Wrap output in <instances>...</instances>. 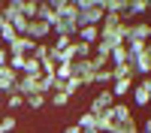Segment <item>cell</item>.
<instances>
[{
  "label": "cell",
  "mask_w": 151,
  "mask_h": 133,
  "mask_svg": "<svg viewBox=\"0 0 151 133\" xmlns=\"http://www.w3.org/2000/svg\"><path fill=\"white\" fill-rule=\"evenodd\" d=\"M52 9L58 12V21H64V24H73V27H79V6L70 3V0H52Z\"/></svg>",
  "instance_id": "cell-1"
},
{
  "label": "cell",
  "mask_w": 151,
  "mask_h": 133,
  "mask_svg": "<svg viewBox=\"0 0 151 133\" xmlns=\"http://www.w3.org/2000/svg\"><path fill=\"white\" fill-rule=\"evenodd\" d=\"M148 40H151V21L139 18L127 24V40L124 42H148Z\"/></svg>",
  "instance_id": "cell-2"
},
{
  "label": "cell",
  "mask_w": 151,
  "mask_h": 133,
  "mask_svg": "<svg viewBox=\"0 0 151 133\" xmlns=\"http://www.w3.org/2000/svg\"><path fill=\"white\" fill-rule=\"evenodd\" d=\"M115 103H118V100H115V94H112L109 88H100V91H97V97L91 100V106H88V112H91V115H100V112H109V109L115 106Z\"/></svg>",
  "instance_id": "cell-3"
},
{
  "label": "cell",
  "mask_w": 151,
  "mask_h": 133,
  "mask_svg": "<svg viewBox=\"0 0 151 133\" xmlns=\"http://www.w3.org/2000/svg\"><path fill=\"white\" fill-rule=\"evenodd\" d=\"M133 103L136 106H148L151 103V76H145V79H139V82H133Z\"/></svg>",
  "instance_id": "cell-4"
},
{
  "label": "cell",
  "mask_w": 151,
  "mask_h": 133,
  "mask_svg": "<svg viewBox=\"0 0 151 133\" xmlns=\"http://www.w3.org/2000/svg\"><path fill=\"white\" fill-rule=\"evenodd\" d=\"M24 36H27V40H33V42H45L48 36H52V27H48L45 21L33 18V21L27 24V30H24Z\"/></svg>",
  "instance_id": "cell-5"
},
{
  "label": "cell",
  "mask_w": 151,
  "mask_h": 133,
  "mask_svg": "<svg viewBox=\"0 0 151 133\" xmlns=\"http://www.w3.org/2000/svg\"><path fill=\"white\" fill-rule=\"evenodd\" d=\"M109 115H112V121H115V127H121V124H127V121H133L130 106H127V103H121V100L109 109Z\"/></svg>",
  "instance_id": "cell-6"
},
{
  "label": "cell",
  "mask_w": 151,
  "mask_h": 133,
  "mask_svg": "<svg viewBox=\"0 0 151 133\" xmlns=\"http://www.w3.org/2000/svg\"><path fill=\"white\" fill-rule=\"evenodd\" d=\"M15 82H18V76L12 73L9 67H0V94H15Z\"/></svg>",
  "instance_id": "cell-7"
},
{
  "label": "cell",
  "mask_w": 151,
  "mask_h": 133,
  "mask_svg": "<svg viewBox=\"0 0 151 133\" xmlns=\"http://www.w3.org/2000/svg\"><path fill=\"white\" fill-rule=\"evenodd\" d=\"M36 18L45 21L48 27H55V24H58V12L52 9V3H40V9H36Z\"/></svg>",
  "instance_id": "cell-8"
},
{
  "label": "cell",
  "mask_w": 151,
  "mask_h": 133,
  "mask_svg": "<svg viewBox=\"0 0 151 133\" xmlns=\"http://www.w3.org/2000/svg\"><path fill=\"white\" fill-rule=\"evenodd\" d=\"M112 94H115V100H118V97H127L130 91H133V79H115V82H112V88H109Z\"/></svg>",
  "instance_id": "cell-9"
},
{
  "label": "cell",
  "mask_w": 151,
  "mask_h": 133,
  "mask_svg": "<svg viewBox=\"0 0 151 133\" xmlns=\"http://www.w3.org/2000/svg\"><path fill=\"white\" fill-rule=\"evenodd\" d=\"M112 82H115V76H112V67L94 73V85H97V88H112Z\"/></svg>",
  "instance_id": "cell-10"
},
{
  "label": "cell",
  "mask_w": 151,
  "mask_h": 133,
  "mask_svg": "<svg viewBox=\"0 0 151 133\" xmlns=\"http://www.w3.org/2000/svg\"><path fill=\"white\" fill-rule=\"evenodd\" d=\"M76 40H82L88 45H97L100 42V27H82L79 33H76Z\"/></svg>",
  "instance_id": "cell-11"
},
{
  "label": "cell",
  "mask_w": 151,
  "mask_h": 133,
  "mask_svg": "<svg viewBox=\"0 0 151 133\" xmlns=\"http://www.w3.org/2000/svg\"><path fill=\"white\" fill-rule=\"evenodd\" d=\"M103 9L109 12V15H121L124 18V12H127V0H103Z\"/></svg>",
  "instance_id": "cell-12"
},
{
  "label": "cell",
  "mask_w": 151,
  "mask_h": 133,
  "mask_svg": "<svg viewBox=\"0 0 151 133\" xmlns=\"http://www.w3.org/2000/svg\"><path fill=\"white\" fill-rule=\"evenodd\" d=\"M73 52H76V60H88L94 55V45H88L82 40H73Z\"/></svg>",
  "instance_id": "cell-13"
},
{
  "label": "cell",
  "mask_w": 151,
  "mask_h": 133,
  "mask_svg": "<svg viewBox=\"0 0 151 133\" xmlns=\"http://www.w3.org/2000/svg\"><path fill=\"white\" fill-rule=\"evenodd\" d=\"M21 76L40 79V76H42V64H40V60H36V58H27V60H24V73H21Z\"/></svg>",
  "instance_id": "cell-14"
},
{
  "label": "cell",
  "mask_w": 151,
  "mask_h": 133,
  "mask_svg": "<svg viewBox=\"0 0 151 133\" xmlns=\"http://www.w3.org/2000/svg\"><path fill=\"white\" fill-rule=\"evenodd\" d=\"M112 76H115V79H136V70H133V64L127 60V64L112 67Z\"/></svg>",
  "instance_id": "cell-15"
},
{
  "label": "cell",
  "mask_w": 151,
  "mask_h": 133,
  "mask_svg": "<svg viewBox=\"0 0 151 133\" xmlns=\"http://www.w3.org/2000/svg\"><path fill=\"white\" fill-rule=\"evenodd\" d=\"M94 127H97L100 133H106V130L115 127V121H112V115H109V112H100V115H94Z\"/></svg>",
  "instance_id": "cell-16"
},
{
  "label": "cell",
  "mask_w": 151,
  "mask_h": 133,
  "mask_svg": "<svg viewBox=\"0 0 151 133\" xmlns=\"http://www.w3.org/2000/svg\"><path fill=\"white\" fill-rule=\"evenodd\" d=\"M109 64H112V67H118V64H127V45H115V48H112V55H109Z\"/></svg>",
  "instance_id": "cell-17"
},
{
  "label": "cell",
  "mask_w": 151,
  "mask_h": 133,
  "mask_svg": "<svg viewBox=\"0 0 151 133\" xmlns=\"http://www.w3.org/2000/svg\"><path fill=\"white\" fill-rule=\"evenodd\" d=\"M18 40V33H15V27H12V24H3V27H0V42H3L6 48L12 45V42H15Z\"/></svg>",
  "instance_id": "cell-18"
},
{
  "label": "cell",
  "mask_w": 151,
  "mask_h": 133,
  "mask_svg": "<svg viewBox=\"0 0 151 133\" xmlns=\"http://www.w3.org/2000/svg\"><path fill=\"white\" fill-rule=\"evenodd\" d=\"M36 9H40V3H36V0H21V15L27 18V21L36 18Z\"/></svg>",
  "instance_id": "cell-19"
},
{
  "label": "cell",
  "mask_w": 151,
  "mask_h": 133,
  "mask_svg": "<svg viewBox=\"0 0 151 133\" xmlns=\"http://www.w3.org/2000/svg\"><path fill=\"white\" fill-rule=\"evenodd\" d=\"M18 130V118L15 115H3L0 118V133H15Z\"/></svg>",
  "instance_id": "cell-20"
},
{
  "label": "cell",
  "mask_w": 151,
  "mask_h": 133,
  "mask_svg": "<svg viewBox=\"0 0 151 133\" xmlns=\"http://www.w3.org/2000/svg\"><path fill=\"white\" fill-rule=\"evenodd\" d=\"M48 55H52V42H36V48H33V55H30V58H36V60L42 64Z\"/></svg>",
  "instance_id": "cell-21"
},
{
  "label": "cell",
  "mask_w": 151,
  "mask_h": 133,
  "mask_svg": "<svg viewBox=\"0 0 151 133\" xmlns=\"http://www.w3.org/2000/svg\"><path fill=\"white\" fill-rule=\"evenodd\" d=\"M45 103H48L45 94H30V97H24V106H30V109H42Z\"/></svg>",
  "instance_id": "cell-22"
},
{
  "label": "cell",
  "mask_w": 151,
  "mask_h": 133,
  "mask_svg": "<svg viewBox=\"0 0 151 133\" xmlns=\"http://www.w3.org/2000/svg\"><path fill=\"white\" fill-rule=\"evenodd\" d=\"M48 103H52L55 109H67V106H70V97L60 94V91H55V94H48Z\"/></svg>",
  "instance_id": "cell-23"
},
{
  "label": "cell",
  "mask_w": 151,
  "mask_h": 133,
  "mask_svg": "<svg viewBox=\"0 0 151 133\" xmlns=\"http://www.w3.org/2000/svg\"><path fill=\"white\" fill-rule=\"evenodd\" d=\"M3 106L9 109V112H15V109H21V106H24V97H21V94H6Z\"/></svg>",
  "instance_id": "cell-24"
},
{
  "label": "cell",
  "mask_w": 151,
  "mask_h": 133,
  "mask_svg": "<svg viewBox=\"0 0 151 133\" xmlns=\"http://www.w3.org/2000/svg\"><path fill=\"white\" fill-rule=\"evenodd\" d=\"M76 124H79V130H82V133H85V130H97V127H94V115H91V112L79 115V118H76Z\"/></svg>",
  "instance_id": "cell-25"
},
{
  "label": "cell",
  "mask_w": 151,
  "mask_h": 133,
  "mask_svg": "<svg viewBox=\"0 0 151 133\" xmlns=\"http://www.w3.org/2000/svg\"><path fill=\"white\" fill-rule=\"evenodd\" d=\"M58 79H70L73 76V64H58V73H55Z\"/></svg>",
  "instance_id": "cell-26"
},
{
  "label": "cell",
  "mask_w": 151,
  "mask_h": 133,
  "mask_svg": "<svg viewBox=\"0 0 151 133\" xmlns=\"http://www.w3.org/2000/svg\"><path fill=\"white\" fill-rule=\"evenodd\" d=\"M9 64V52H6V48H0V67H6Z\"/></svg>",
  "instance_id": "cell-27"
},
{
  "label": "cell",
  "mask_w": 151,
  "mask_h": 133,
  "mask_svg": "<svg viewBox=\"0 0 151 133\" xmlns=\"http://www.w3.org/2000/svg\"><path fill=\"white\" fill-rule=\"evenodd\" d=\"M60 133H82V130H79V124H67V127L60 130Z\"/></svg>",
  "instance_id": "cell-28"
},
{
  "label": "cell",
  "mask_w": 151,
  "mask_h": 133,
  "mask_svg": "<svg viewBox=\"0 0 151 133\" xmlns=\"http://www.w3.org/2000/svg\"><path fill=\"white\" fill-rule=\"evenodd\" d=\"M139 133H151V118H145V121H142V127H139Z\"/></svg>",
  "instance_id": "cell-29"
},
{
  "label": "cell",
  "mask_w": 151,
  "mask_h": 133,
  "mask_svg": "<svg viewBox=\"0 0 151 133\" xmlns=\"http://www.w3.org/2000/svg\"><path fill=\"white\" fill-rule=\"evenodd\" d=\"M106 133H121V127H112V130H106Z\"/></svg>",
  "instance_id": "cell-30"
},
{
  "label": "cell",
  "mask_w": 151,
  "mask_h": 133,
  "mask_svg": "<svg viewBox=\"0 0 151 133\" xmlns=\"http://www.w3.org/2000/svg\"><path fill=\"white\" fill-rule=\"evenodd\" d=\"M0 118H3V100H0Z\"/></svg>",
  "instance_id": "cell-31"
},
{
  "label": "cell",
  "mask_w": 151,
  "mask_h": 133,
  "mask_svg": "<svg viewBox=\"0 0 151 133\" xmlns=\"http://www.w3.org/2000/svg\"><path fill=\"white\" fill-rule=\"evenodd\" d=\"M3 6H6V3H0V15H3Z\"/></svg>",
  "instance_id": "cell-32"
},
{
  "label": "cell",
  "mask_w": 151,
  "mask_h": 133,
  "mask_svg": "<svg viewBox=\"0 0 151 133\" xmlns=\"http://www.w3.org/2000/svg\"><path fill=\"white\" fill-rule=\"evenodd\" d=\"M15 133H24V130H15Z\"/></svg>",
  "instance_id": "cell-33"
},
{
  "label": "cell",
  "mask_w": 151,
  "mask_h": 133,
  "mask_svg": "<svg viewBox=\"0 0 151 133\" xmlns=\"http://www.w3.org/2000/svg\"><path fill=\"white\" fill-rule=\"evenodd\" d=\"M0 97H3V94H0Z\"/></svg>",
  "instance_id": "cell-34"
}]
</instances>
